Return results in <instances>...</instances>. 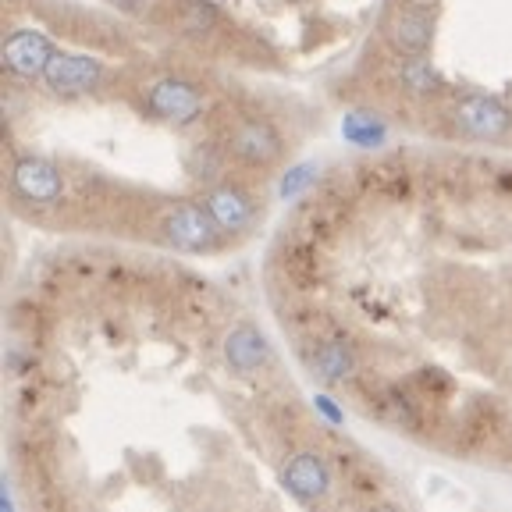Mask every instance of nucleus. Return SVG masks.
I'll return each instance as SVG.
<instances>
[{
  "label": "nucleus",
  "instance_id": "nucleus-1",
  "mask_svg": "<svg viewBox=\"0 0 512 512\" xmlns=\"http://www.w3.org/2000/svg\"><path fill=\"white\" fill-rule=\"evenodd\" d=\"M217 139L224 143L232 164L246 171H271L285 157V139L281 132L260 114H242V111H217L214 114Z\"/></svg>",
  "mask_w": 512,
  "mask_h": 512
},
{
  "label": "nucleus",
  "instance_id": "nucleus-2",
  "mask_svg": "<svg viewBox=\"0 0 512 512\" xmlns=\"http://www.w3.org/2000/svg\"><path fill=\"white\" fill-rule=\"evenodd\" d=\"M441 118H445V132L452 139H470V143H505V139H512V107L495 100V96H456Z\"/></svg>",
  "mask_w": 512,
  "mask_h": 512
},
{
  "label": "nucleus",
  "instance_id": "nucleus-3",
  "mask_svg": "<svg viewBox=\"0 0 512 512\" xmlns=\"http://www.w3.org/2000/svg\"><path fill=\"white\" fill-rule=\"evenodd\" d=\"M160 239L168 242V246L182 249V253H221L232 242L203 200L171 207L164 214V221H160Z\"/></svg>",
  "mask_w": 512,
  "mask_h": 512
},
{
  "label": "nucleus",
  "instance_id": "nucleus-4",
  "mask_svg": "<svg viewBox=\"0 0 512 512\" xmlns=\"http://www.w3.org/2000/svg\"><path fill=\"white\" fill-rule=\"evenodd\" d=\"M143 111L168 125H196L207 111V96L196 82L178 79V75H160L150 86H143Z\"/></svg>",
  "mask_w": 512,
  "mask_h": 512
},
{
  "label": "nucleus",
  "instance_id": "nucleus-5",
  "mask_svg": "<svg viewBox=\"0 0 512 512\" xmlns=\"http://www.w3.org/2000/svg\"><path fill=\"white\" fill-rule=\"evenodd\" d=\"M299 360L306 363V370H310L317 381L328 384V388L352 384V377L360 374V352L345 338V331L299 338Z\"/></svg>",
  "mask_w": 512,
  "mask_h": 512
},
{
  "label": "nucleus",
  "instance_id": "nucleus-6",
  "mask_svg": "<svg viewBox=\"0 0 512 512\" xmlns=\"http://www.w3.org/2000/svg\"><path fill=\"white\" fill-rule=\"evenodd\" d=\"M384 40L399 57H427L434 43V11L427 0H395L384 18Z\"/></svg>",
  "mask_w": 512,
  "mask_h": 512
},
{
  "label": "nucleus",
  "instance_id": "nucleus-7",
  "mask_svg": "<svg viewBox=\"0 0 512 512\" xmlns=\"http://www.w3.org/2000/svg\"><path fill=\"white\" fill-rule=\"evenodd\" d=\"M11 196L32 210H50L64 200V171L43 157H18L11 164Z\"/></svg>",
  "mask_w": 512,
  "mask_h": 512
},
{
  "label": "nucleus",
  "instance_id": "nucleus-8",
  "mask_svg": "<svg viewBox=\"0 0 512 512\" xmlns=\"http://www.w3.org/2000/svg\"><path fill=\"white\" fill-rule=\"evenodd\" d=\"M203 203H207V210L217 217V224H221L224 235L232 242L242 239V235L253 228L256 214H260V200H256L246 185L232 182V178H224V182L203 189Z\"/></svg>",
  "mask_w": 512,
  "mask_h": 512
},
{
  "label": "nucleus",
  "instance_id": "nucleus-9",
  "mask_svg": "<svg viewBox=\"0 0 512 512\" xmlns=\"http://www.w3.org/2000/svg\"><path fill=\"white\" fill-rule=\"evenodd\" d=\"M107 68L100 57H89V54H54L47 64V86L54 89L57 96H86L93 93L100 82H104Z\"/></svg>",
  "mask_w": 512,
  "mask_h": 512
},
{
  "label": "nucleus",
  "instance_id": "nucleus-10",
  "mask_svg": "<svg viewBox=\"0 0 512 512\" xmlns=\"http://www.w3.org/2000/svg\"><path fill=\"white\" fill-rule=\"evenodd\" d=\"M502 431H505V409L495 399H473L466 406L463 420H459V431L452 445L463 456H480Z\"/></svg>",
  "mask_w": 512,
  "mask_h": 512
},
{
  "label": "nucleus",
  "instance_id": "nucleus-11",
  "mask_svg": "<svg viewBox=\"0 0 512 512\" xmlns=\"http://www.w3.org/2000/svg\"><path fill=\"white\" fill-rule=\"evenodd\" d=\"M281 480H285V488L306 505L320 502V498H328V491H331L328 463H324V456H320V452H310V448H299V452H292V459H288L285 470H281Z\"/></svg>",
  "mask_w": 512,
  "mask_h": 512
},
{
  "label": "nucleus",
  "instance_id": "nucleus-12",
  "mask_svg": "<svg viewBox=\"0 0 512 512\" xmlns=\"http://www.w3.org/2000/svg\"><path fill=\"white\" fill-rule=\"evenodd\" d=\"M278 271L292 288H317L324 260H320V242L310 239L306 232H296L292 239L281 242L278 249Z\"/></svg>",
  "mask_w": 512,
  "mask_h": 512
},
{
  "label": "nucleus",
  "instance_id": "nucleus-13",
  "mask_svg": "<svg viewBox=\"0 0 512 512\" xmlns=\"http://www.w3.org/2000/svg\"><path fill=\"white\" fill-rule=\"evenodd\" d=\"M50 57H54V43L36 29H15L4 43V64L11 75H22V79H36L47 72Z\"/></svg>",
  "mask_w": 512,
  "mask_h": 512
},
{
  "label": "nucleus",
  "instance_id": "nucleus-14",
  "mask_svg": "<svg viewBox=\"0 0 512 512\" xmlns=\"http://www.w3.org/2000/svg\"><path fill=\"white\" fill-rule=\"evenodd\" d=\"M224 360L239 377H256L274 363V352L253 324H239V328H232V335L224 338Z\"/></svg>",
  "mask_w": 512,
  "mask_h": 512
},
{
  "label": "nucleus",
  "instance_id": "nucleus-15",
  "mask_svg": "<svg viewBox=\"0 0 512 512\" xmlns=\"http://www.w3.org/2000/svg\"><path fill=\"white\" fill-rule=\"evenodd\" d=\"M335 466L338 473L345 477V484H349L356 495H360V502H377V491H381V484H377L374 470H370V463L360 456V452H352V448H335Z\"/></svg>",
  "mask_w": 512,
  "mask_h": 512
},
{
  "label": "nucleus",
  "instance_id": "nucleus-16",
  "mask_svg": "<svg viewBox=\"0 0 512 512\" xmlns=\"http://www.w3.org/2000/svg\"><path fill=\"white\" fill-rule=\"evenodd\" d=\"M395 82H399L402 93H413V96L441 93V79L431 64H427V57H402V64L395 68Z\"/></svg>",
  "mask_w": 512,
  "mask_h": 512
},
{
  "label": "nucleus",
  "instance_id": "nucleus-17",
  "mask_svg": "<svg viewBox=\"0 0 512 512\" xmlns=\"http://www.w3.org/2000/svg\"><path fill=\"white\" fill-rule=\"evenodd\" d=\"M178 25L192 40H210L217 25H221V15H217V8L203 4V0H178Z\"/></svg>",
  "mask_w": 512,
  "mask_h": 512
},
{
  "label": "nucleus",
  "instance_id": "nucleus-18",
  "mask_svg": "<svg viewBox=\"0 0 512 512\" xmlns=\"http://www.w3.org/2000/svg\"><path fill=\"white\" fill-rule=\"evenodd\" d=\"M409 384H413V392L420 395V399L427 402H445L448 395H452V377L445 374V370L438 367H424V370H416L413 377H409Z\"/></svg>",
  "mask_w": 512,
  "mask_h": 512
},
{
  "label": "nucleus",
  "instance_id": "nucleus-19",
  "mask_svg": "<svg viewBox=\"0 0 512 512\" xmlns=\"http://www.w3.org/2000/svg\"><path fill=\"white\" fill-rule=\"evenodd\" d=\"M118 4H125V8H132V11H139V8H150L153 0H118Z\"/></svg>",
  "mask_w": 512,
  "mask_h": 512
}]
</instances>
